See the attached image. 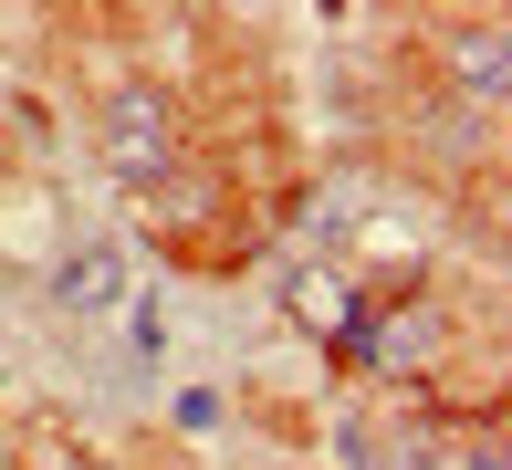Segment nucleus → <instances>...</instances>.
<instances>
[{"label":"nucleus","mask_w":512,"mask_h":470,"mask_svg":"<svg viewBox=\"0 0 512 470\" xmlns=\"http://www.w3.org/2000/svg\"><path fill=\"white\" fill-rule=\"evenodd\" d=\"M105 168L115 178H157L168 168V105L147 84H115L105 94Z\"/></svg>","instance_id":"1"},{"label":"nucleus","mask_w":512,"mask_h":470,"mask_svg":"<svg viewBox=\"0 0 512 470\" xmlns=\"http://www.w3.org/2000/svg\"><path fill=\"white\" fill-rule=\"evenodd\" d=\"M115 282H126V262H115V251H84V262H74V272H63V282H53V293H63V303H74V314H105V303H115Z\"/></svg>","instance_id":"2"},{"label":"nucleus","mask_w":512,"mask_h":470,"mask_svg":"<svg viewBox=\"0 0 512 470\" xmlns=\"http://www.w3.org/2000/svg\"><path fill=\"white\" fill-rule=\"evenodd\" d=\"M481 470H492V460H481Z\"/></svg>","instance_id":"3"}]
</instances>
